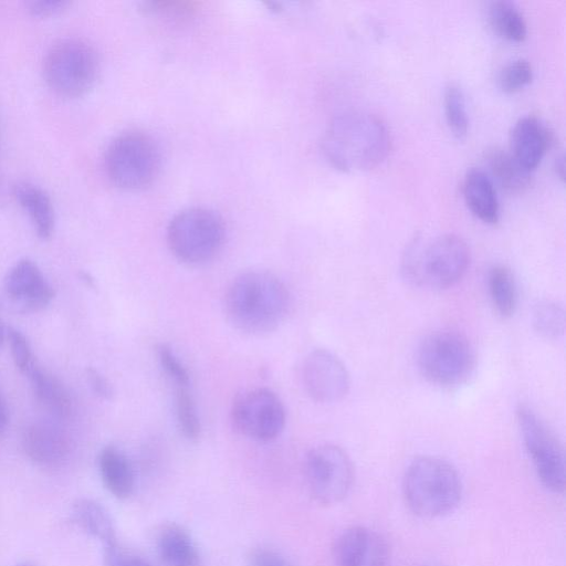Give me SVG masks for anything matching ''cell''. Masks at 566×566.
I'll use <instances>...</instances> for the list:
<instances>
[{"label": "cell", "mask_w": 566, "mask_h": 566, "mask_svg": "<svg viewBox=\"0 0 566 566\" xmlns=\"http://www.w3.org/2000/svg\"><path fill=\"white\" fill-rule=\"evenodd\" d=\"M322 151L336 168L350 171L369 169L380 164L391 147L390 132L377 114L348 109L328 123Z\"/></svg>", "instance_id": "cell-1"}, {"label": "cell", "mask_w": 566, "mask_h": 566, "mask_svg": "<svg viewBox=\"0 0 566 566\" xmlns=\"http://www.w3.org/2000/svg\"><path fill=\"white\" fill-rule=\"evenodd\" d=\"M290 306V293L275 274L253 270L235 276L224 294L228 321L240 332L262 335L275 331Z\"/></svg>", "instance_id": "cell-2"}, {"label": "cell", "mask_w": 566, "mask_h": 566, "mask_svg": "<svg viewBox=\"0 0 566 566\" xmlns=\"http://www.w3.org/2000/svg\"><path fill=\"white\" fill-rule=\"evenodd\" d=\"M402 495L416 515L440 517L459 505L462 497L461 478L447 460L431 455L419 457L405 471Z\"/></svg>", "instance_id": "cell-3"}, {"label": "cell", "mask_w": 566, "mask_h": 566, "mask_svg": "<svg viewBox=\"0 0 566 566\" xmlns=\"http://www.w3.org/2000/svg\"><path fill=\"white\" fill-rule=\"evenodd\" d=\"M470 264V249L459 235L446 233L424 247L419 239L409 243L402 260L406 276L431 289H448L458 283Z\"/></svg>", "instance_id": "cell-4"}, {"label": "cell", "mask_w": 566, "mask_h": 566, "mask_svg": "<svg viewBox=\"0 0 566 566\" xmlns=\"http://www.w3.org/2000/svg\"><path fill=\"white\" fill-rule=\"evenodd\" d=\"M417 364L432 384L452 388L467 381L473 371L475 355L468 338L453 329L430 333L420 343Z\"/></svg>", "instance_id": "cell-5"}, {"label": "cell", "mask_w": 566, "mask_h": 566, "mask_svg": "<svg viewBox=\"0 0 566 566\" xmlns=\"http://www.w3.org/2000/svg\"><path fill=\"white\" fill-rule=\"evenodd\" d=\"M43 73L48 85L59 95L78 97L95 85L99 60L86 41L67 38L54 43L48 51Z\"/></svg>", "instance_id": "cell-6"}, {"label": "cell", "mask_w": 566, "mask_h": 566, "mask_svg": "<svg viewBox=\"0 0 566 566\" xmlns=\"http://www.w3.org/2000/svg\"><path fill=\"white\" fill-rule=\"evenodd\" d=\"M223 220L206 208H189L177 213L167 228V243L174 256L189 265L206 263L223 245Z\"/></svg>", "instance_id": "cell-7"}, {"label": "cell", "mask_w": 566, "mask_h": 566, "mask_svg": "<svg viewBox=\"0 0 566 566\" xmlns=\"http://www.w3.org/2000/svg\"><path fill=\"white\" fill-rule=\"evenodd\" d=\"M160 155L154 139L133 129L117 135L105 153V169L111 181L126 190L149 186L156 178Z\"/></svg>", "instance_id": "cell-8"}, {"label": "cell", "mask_w": 566, "mask_h": 566, "mask_svg": "<svg viewBox=\"0 0 566 566\" xmlns=\"http://www.w3.org/2000/svg\"><path fill=\"white\" fill-rule=\"evenodd\" d=\"M516 417L526 452L541 483L553 493H563L566 473L560 442L530 407L520 405Z\"/></svg>", "instance_id": "cell-9"}, {"label": "cell", "mask_w": 566, "mask_h": 566, "mask_svg": "<svg viewBox=\"0 0 566 566\" xmlns=\"http://www.w3.org/2000/svg\"><path fill=\"white\" fill-rule=\"evenodd\" d=\"M305 481L311 496L322 505H334L349 493L354 482V467L344 449L325 443L306 455Z\"/></svg>", "instance_id": "cell-10"}, {"label": "cell", "mask_w": 566, "mask_h": 566, "mask_svg": "<svg viewBox=\"0 0 566 566\" xmlns=\"http://www.w3.org/2000/svg\"><path fill=\"white\" fill-rule=\"evenodd\" d=\"M231 421L241 434L260 442L277 438L285 426V408L269 388L254 387L241 391L231 407Z\"/></svg>", "instance_id": "cell-11"}, {"label": "cell", "mask_w": 566, "mask_h": 566, "mask_svg": "<svg viewBox=\"0 0 566 566\" xmlns=\"http://www.w3.org/2000/svg\"><path fill=\"white\" fill-rule=\"evenodd\" d=\"M302 380L307 395L321 403L342 400L350 387L346 366L335 354L326 349H315L305 357Z\"/></svg>", "instance_id": "cell-12"}, {"label": "cell", "mask_w": 566, "mask_h": 566, "mask_svg": "<svg viewBox=\"0 0 566 566\" xmlns=\"http://www.w3.org/2000/svg\"><path fill=\"white\" fill-rule=\"evenodd\" d=\"M333 553L337 566H388L390 557L388 543L382 535L363 525L343 531Z\"/></svg>", "instance_id": "cell-13"}, {"label": "cell", "mask_w": 566, "mask_h": 566, "mask_svg": "<svg viewBox=\"0 0 566 566\" xmlns=\"http://www.w3.org/2000/svg\"><path fill=\"white\" fill-rule=\"evenodd\" d=\"M8 297L25 312H39L54 298V290L40 268L29 259L17 262L4 279Z\"/></svg>", "instance_id": "cell-14"}, {"label": "cell", "mask_w": 566, "mask_h": 566, "mask_svg": "<svg viewBox=\"0 0 566 566\" xmlns=\"http://www.w3.org/2000/svg\"><path fill=\"white\" fill-rule=\"evenodd\" d=\"M22 448L32 462L45 468H55L69 459L72 442L61 429L51 424L34 423L24 429Z\"/></svg>", "instance_id": "cell-15"}, {"label": "cell", "mask_w": 566, "mask_h": 566, "mask_svg": "<svg viewBox=\"0 0 566 566\" xmlns=\"http://www.w3.org/2000/svg\"><path fill=\"white\" fill-rule=\"evenodd\" d=\"M510 140V151L522 165L532 170L549 146L552 133L538 117L525 115L514 123Z\"/></svg>", "instance_id": "cell-16"}, {"label": "cell", "mask_w": 566, "mask_h": 566, "mask_svg": "<svg viewBox=\"0 0 566 566\" xmlns=\"http://www.w3.org/2000/svg\"><path fill=\"white\" fill-rule=\"evenodd\" d=\"M462 191L470 210L481 220L495 223L499 220L500 208L492 179L479 167L467 170Z\"/></svg>", "instance_id": "cell-17"}, {"label": "cell", "mask_w": 566, "mask_h": 566, "mask_svg": "<svg viewBox=\"0 0 566 566\" xmlns=\"http://www.w3.org/2000/svg\"><path fill=\"white\" fill-rule=\"evenodd\" d=\"M39 405L50 415L67 419L74 412V401L63 382L38 365L28 374Z\"/></svg>", "instance_id": "cell-18"}, {"label": "cell", "mask_w": 566, "mask_h": 566, "mask_svg": "<svg viewBox=\"0 0 566 566\" xmlns=\"http://www.w3.org/2000/svg\"><path fill=\"white\" fill-rule=\"evenodd\" d=\"M157 549L166 566H200V555L191 535L176 523L164 525L157 536Z\"/></svg>", "instance_id": "cell-19"}, {"label": "cell", "mask_w": 566, "mask_h": 566, "mask_svg": "<svg viewBox=\"0 0 566 566\" xmlns=\"http://www.w3.org/2000/svg\"><path fill=\"white\" fill-rule=\"evenodd\" d=\"M14 197L28 212L36 235L49 239L55 226V212L49 195L40 187L30 182H19L14 186Z\"/></svg>", "instance_id": "cell-20"}, {"label": "cell", "mask_w": 566, "mask_h": 566, "mask_svg": "<svg viewBox=\"0 0 566 566\" xmlns=\"http://www.w3.org/2000/svg\"><path fill=\"white\" fill-rule=\"evenodd\" d=\"M101 479L107 491L117 499H127L134 490V472L127 457L116 447L107 446L98 455Z\"/></svg>", "instance_id": "cell-21"}, {"label": "cell", "mask_w": 566, "mask_h": 566, "mask_svg": "<svg viewBox=\"0 0 566 566\" xmlns=\"http://www.w3.org/2000/svg\"><path fill=\"white\" fill-rule=\"evenodd\" d=\"M488 166L496 181L510 192L524 191L531 184V170L510 150L492 147L486 153Z\"/></svg>", "instance_id": "cell-22"}, {"label": "cell", "mask_w": 566, "mask_h": 566, "mask_svg": "<svg viewBox=\"0 0 566 566\" xmlns=\"http://www.w3.org/2000/svg\"><path fill=\"white\" fill-rule=\"evenodd\" d=\"M72 517L84 532L99 539L104 546L117 542L113 521L99 503L90 499L77 500L72 507Z\"/></svg>", "instance_id": "cell-23"}, {"label": "cell", "mask_w": 566, "mask_h": 566, "mask_svg": "<svg viewBox=\"0 0 566 566\" xmlns=\"http://www.w3.org/2000/svg\"><path fill=\"white\" fill-rule=\"evenodd\" d=\"M491 27L511 41H522L527 34V24L518 7L510 0H494L489 4Z\"/></svg>", "instance_id": "cell-24"}, {"label": "cell", "mask_w": 566, "mask_h": 566, "mask_svg": "<svg viewBox=\"0 0 566 566\" xmlns=\"http://www.w3.org/2000/svg\"><path fill=\"white\" fill-rule=\"evenodd\" d=\"M489 292L496 312L510 317L516 307L517 290L514 275L504 264L493 265L488 277Z\"/></svg>", "instance_id": "cell-25"}, {"label": "cell", "mask_w": 566, "mask_h": 566, "mask_svg": "<svg viewBox=\"0 0 566 566\" xmlns=\"http://www.w3.org/2000/svg\"><path fill=\"white\" fill-rule=\"evenodd\" d=\"M533 326L536 333L546 339H556L565 331V311L554 301L543 300L533 311Z\"/></svg>", "instance_id": "cell-26"}, {"label": "cell", "mask_w": 566, "mask_h": 566, "mask_svg": "<svg viewBox=\"0 0 566 566\" xmlns=\"http://www.w3.org/2000/svg\"><path fill=\"white\" fill-rule=\"evenodd\" d=\"M443 106L447 123L452 133L461 138L467 135L469 118L461 86L450 82L444 88Z\"/></svg>", "instance_id": "cell-27"}, {"label": "cell", "mask_w": 566, "mask_h": 566, "mask_svg": "<svg viewBox=\"0 0 566 566\" xmlns=\"http://www.w3.org/2000/svg\"><path fill=\"white\" fill-rule=\"evenodd\" d=\"M176 417L180 432L188 440H198L201 424L196 406L187 387H177L175 397Z\"/></svg>", "instance_id": "cell-28"}, {"label": "cell", "mask_w": 566, "mask_h": 566, "mask_svg": "<svg viewBox=\"0 0 566 566\" xmlns=\"http://www.w3.org/2000/svg\"><path fill=\"white\" fill-rule=\"evenodd\" d=\"M533 77L531 63L524 57L509 61L499 72L497 81L504 92L513 93L527 85Z\"/></svg>", "instance_id": "cell-29"}, {"label": "cell", "mask_w": 566, "mask_h": 566, "mask_svg": "<svg viewBox=\"0 0 566 566\" xmlns=\"http://www.w3.org/2000/svg\"><path fill=\"white\" fill-rule=\"evenodd\" d=\"M7 338L15 367L22 374L28 375L36 366V361L28 339L20 331L12 327L8 329Z\"/></svg>", "instance_id": "cell-30"}, {"label": "cell", "mask_w": 566, "mask_h": 566, "mask_svg": "<svg viewBox=\"0 0 566 566\" xmlns=\"http://www.w3.org/2000/svg\"><path fill=\"white\" fill-rule=\"evenodd\" d=\"M158 358L166 374L175 381L177 387L189 385V374L186 367L175 356L174 352L166 344L158 347Z\"/></svg>", "instance_id": "cell-31"}, {"label": "cell", "mask_w": 566, "mask_h": 566, "mask_svg": "<svg viewBox=\"0 0 566 566\" xmlns=\"http://www.w3.org/2000/svg\"><path fill=\"white\" fill-rule=\"evenodd\" d=\"M104 566H151L139 555L113 543L104 546Z\"/></svg>", "instance_id": "cell-32"}, {"label": "cell", "mask_w": 566, "mask_h": 566, "mask_svg": "<svg viewBox=\"0 0 566 566\" xmlns=\"http://www.w3.org/2000/svg\"><path fill=\"white\" fill-rule=\"evenodd\" d=\"M248 559L249 566H291L280 553L265 547L251 551Z\"/></svg>", "instance_id": "cell-33"}, {"label": "cell", "mask_w": 566, "mask_h": 566, "mask_svg": "<svg viewBox=\"0 0 566 566\" xmlns=\"http://www.w3.org/2000/svg\"><path fill=\"white\" fill-rule=\"evenodd\" d=\"M86 378L92 390L103 399L113 396V389L107 379L94 368L86 369Z\"/></svg>", "instance_id": "cell-34"}, {"label": "cell", "mask_w": 566, "mask_h": 566, "mask_svg": "<svg viewBox=\"0 0 566 566\" xmlns=\"http://www.w3.org/2000/svg\"><path fill=\"white\" fill-rule=\"evenodd\" d=\"M67 4L69 2L63 0H34L29 2V8L33 14L45 17L61 11Z\"/></svg>", "instance_id": "cell-35"}, {"label": "cell", "mask_w": 566, "mask_h": 566, "mask_svg": "<svg viewBox=\"0 0 566 566\" xmlns=\"http://www.w3.org/2000/svg\"><path fill=\"white\" fill-rule=\"evenodd\" d=\"M9 422V412L6 400L0 392V434H2Z\"/></svg>", "instance_id": "cell-36"}, {"label": "cell", "mask_w": 566, "mask_h": 566, "mask_svg": "<svg viewBox=\"0 0 566 566\" xmlns=\"http://www.w3.org/2000/svg\"><path fill=\"white\" fill-rule=\"evenodd\" d=\"M565 165H564V157L563 155L559 156L557 159H556V171H557V175L564 179V169Z\"/></svg>", "instance_id": "cell-37"}, {"label": "cell", "mask_w": 566, "mask_h": 566, "mask_svg": "<svg viewBox=\"0 0 566 566\" xmlns=\"http://www.w3.org/2000/svg\"><path fill=\"white\" fill-rule=\"evenodd\" d=\"M4 339H6V331L0 321V348L3 346Z\"/></svg>", "instance_id": "cell-38"}, {"label": "cell", "mask_w": 566, "mask_h": 566, "mask_svg": "<svg viewBox=\"0 0 566 566\" xmlns=\"http://www.w3.org/2000/svg\"><path fill=\"white\" fill-rule=\"evenodd\" d=\"M19 566H30V565H19Z\"/></svg>", "instance_id": "cell-39"}]
</instances>
